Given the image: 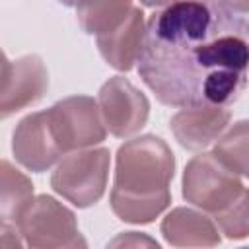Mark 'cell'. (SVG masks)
<instances>
[{"label":"cell","instance_id":"6da1fadb","mask_svg":"<svg viewBox=\"0 0 249 249\" xmlns=\"http://www.w3.org/2000/svg\"><path fill=\"white\" fill-rule=\"evenodd\" d=\"M136 62L163 105H228L247 82V14L224 0L167 4L146 21Z\"/></svg>","mask_w":249,"mask_h":249},{"label":"cell","instance_id":"7a4b0ae2","mask_svg":"<svg viewBox=\"0 0 249 249\" xmlns=\"http://www.w3.org/2000/svg\"><path fill=\"white\" fill-rule=\"evenodd\" d=\"M175 173V156L165 140L142 134L117 150L111 210L126 224H150L171 202L169 183Z\"/></svg>","mask_w":249,"mask_h":249},{"label":"cell","instance_id":"3957f363","mask_svg":"<svg viewBox=\"0 0 249 249\" xmlns=\"http://www.w3.org/2000/svg\"><path fill=\"white\" fill-rule=\"evenodd\" d=\"M111 154L107 148L68 152L51 175V187L78 208L93 206L107 189Z\"/></svg>","mask_w":249,"mask_h":249},{"label":"cell","instance_id":"277c9868","mask_svg":"<svg viewBox=\"0 0 249 249\" xmlns=\"http://www.w3.org/2000/svg\"><path fill=\"white\" fill-rule=\"evenodd\" d=\"M16 224L23 243L33 249H76L88 245L78 230L76 214L51 195L33 196Z\"/></svg>","mask_w":249,"mask_h":249},{"label":"cell","instance_id":"5b68a950","mask_svg":"<svg viewBox=\"0 0 249 249\" xmlns=\"http://www.w3.org/2000/svg\"><path fill=\"white\" fill-rule=\"evenodd\" d=\"M245 191L241 177L220 163L212 152H202L185 165L183 198L212 216L233 204Z\"/></svg>","mask_w":249,"mask_h":249},{"label":"cell","instance_id":"8992f818","mask_svg":"<svg viewBox=\"0 0 249 249\" xmlns=\"http://www.w3.org/2000/svg\"><path fill=\"white\" fill-rule=\"evenodd\" d=\"M56 142L66 156L74 150L91 148L105 140L107 128L101 121L97 101L88 95H70L47 109Z\"/></svg>","mask_w":249,"mask_h":249},{"label":"cell","instance_id":"52a82bcc","mask_svg":"<svg viewBox=\"0 0 249 249\" xmlns=\"http://www.w3.org/2000/svg\"><path fill=\"white\" fill-rule=\"evenodd\" d=\"M97 107L107 132L117 138L136 134L150 115L148 97L124 76H113L99 88Z\"/></svg>","mask_w":249,"mask_h":249},{"label":"cell","instance_id":"ba28073f","mask_svg":"<svg viewBox=\"0 0 249 249\" xmlns=\"http://www.w3.org/2000/svg\"><path fill=\"white\" fill-rule=\"evenodd\" d=\"M12 152L14 158L33 173L51 169L64 156L53 132L47 111L29 113L18 123L12 136Z\"/></svg>","mask_w":249,"mask_h":249},{"label":"cell","instance_id":"9c48e42d","mask_svg":"<svg viewBox=\"0 0 249 249\" xmlns=\"http://www.w3.org/2000/svg\"><path fill=\"white\" fill-rule=\"evenodd\" d=\"M49 89V72L39 54H23L12 62V74L0 91V121L35 105Z\"/></svg>","mask_w":249,"mask_h":249},{"label":"cell","instance_id":"30bf717a","mask_svg":"<svg viewBox=\"0 0 249 249\" xmlns=\"http://www.w3.org/2000/svg\"><path fill=\"white\" fill-rule=\"evenodd\" d=\"M230 121L231 113L226 105H193L181 107L171 117L169 128L183 148L198 152L218 140Z\"/></svg>","mask_w":249,"mask_h":249},{"label":"cell","instance_id":"8fae6325","mask_svg":"<svg viewBox=\"0 0 249 249\" xmlns=\"http://www.w3.org/2000/svg\"><path fill=\"white\" fill-rule=\"evenodd\" d=\"M144 12L136 6H132V10L128 12V16L124 18V21L115 27L113 31L105 33V35H97V49L103 56V60L119 70V72H128L140 54V47H142V37H144Z\"/></svg>","mask_w":249,"mask_h":249},{"label":"cell","instance_id":"7c38bea8","mask_svg":"<svg viewBox=\"0 0 249 249\" xmlns=\"http://www.w3.org/2000/svg\"><path fill=\"white\" fill-rule=\"evenodd\" d=\"M161 235L173 247H214L220 243L216 224L202 212L177 206L161 220Z\"/></svg>","mask_w":249,"mask_h":249},{"label":"cell","instance_id":"4fadbf2b","mask_svg":"<svg viewBox=\"0 0 249 249\" xmlns=\"http://www.w3.org/2000/svg\"><path fill=\"white\" fill-rule=\"evenodd\" d=\"M130 10L132 0H78L76 18L84 33L97 37L119 27Z\"/></svg>","mask_w":249,"mask_h":249},{"label":"cell","instance_id":"5bb4252c","mask_svg":"<svg viewBox=\"0 0 249 249\" xmlns=\"http://www.w3.org/2000/svg\"><path fill=\"white\" fill-rule=\"evenodd\" d=\"M31 198V179L8 160H0V220L16 222Z\"/></svg>","mask_w":249,"mask_h":249},{"label":"cell","instance_id":"9a60e30c","mask_svg":"<svg viewBox=\"0 0 249 249\" xmlns=\"http://www.w3.org/2000/svg\"><path fill=\"white\" fill-rule=\"evenodd\" d=\"M212 156L224 163L230 171L237 173L239 177L247 175V142H249V128L247 121L235 123L226 134L222 132L218 136Z\"/></svg>","mask_w":249,"mask_h":249},{"label":"cell","instance_id":"2e32d148","mask_svg":"<svg viewBox=\"0 0 249 249\" xmlns=\"http://www.w3.org/2000/svg\"><path fill=\"white\" fill-rule=\"evenodd\" d=\"M214 220L228 239H245L249 235V193L245 191L233 204L216 212Z\"/></svg>","mask_w":249,"mask_h":249},{"label":"cell","instance_id":"e0dca14e","mask_svg":"<svg viewBox=\"0 0 249 249\" xmlns=\"http://www.w3.org/2000/svg\"><path fill=\"white\" fill-rule=\"evenodd\" d=\"M111 247H156L158 249V241L150 239L146 233H138V231H124L119 237H115L111 243Z\"/></svg>","mask_w":249,"mask_h":249},{"label":"cell","instance_id":"ac0fdd59","mask_svg":"<svg viewBox=\"0 0 249 249\" xmlns=\"http://www.w3.org/2000/svg\"><path fill=\"white\" fill-rule=\"evenodd\" d=\"M21 235L18 231V228L4 224V220H0V247H21Z\"/></svg>","mask_w":249,"mask_h":249},{"label":"cell","instance_id":"d6986e66","mask_svg":"<svg viewBox=\"0 0 249 249\" xmlns=\"http://www.w3.org/2000/svg\"><path fill=\"white\" fill-rule=\"evenodd\" d=\"M10 74H12V62L8 60L6 53L0 49V91L4 89V86H6L8 78H10Z\"/></svg>","mask_w":249,"mask_h":249},{"label":"cell","instance_id":"ffe728a7","mask_svg":"<svg viewBox=\"0 0 249 249\" xmlns=\"http://www.w3.org/2000/svg\"><path fill=\"white\" fill-rule=\"evenodd\" d=\"M224 2H228L230 6H233L235 10H239V12H249V0H224Z\"/></svg>","mask_w":249,"mask_h":249},{"label":"cell","instance_id":"44dd1931","mask_svg":"<svg viewBox=\"0 0 249 249\" xmlns=\"http://www.w3.org/2000/svg\"><path fill=\"white\" fill-rule=\"evenodd\" d=\"M144 6H150V8H161V6H167V4H173L177 0H140Z\"/></svg>","mask_w":249,"mask_h":249},{"label":"cell","instance_id":"7402d4cb","mask_svg":"<svg viewBox=\"0 0 249 249\" xmlns=\"http://www.w3.org/2000/svg\"><path fill=\"white\" fill-rule=\"evenodd\" d=\"M56 2H60L62 6H76L78 4V0H56Z\"/></svg>","mask_w":249,"mask_h":249}]
</instances>
